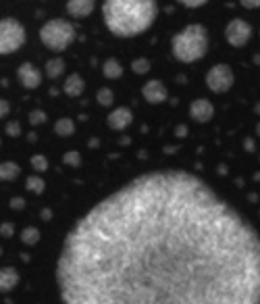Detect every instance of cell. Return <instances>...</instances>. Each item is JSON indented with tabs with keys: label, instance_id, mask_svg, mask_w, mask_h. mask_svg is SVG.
Here are the masks:
<instances>
[{
	"label": "cell",
	"instance_id": "6da1fadb",
	"mask_svg": "<svg viewBox=\"0 0 260 304\" xmlns=\"http://www.w3.org/2000/svg\"><path fill=\"white\" fill-rule=\"evenodd\" d=\"M63 304H260V236L187 171H152L75 221L56 263Z\"/></svg>",
	"mask_w": 260,
	"mask_h": 304
},
{
	"label": "cell",
	"instance_id": "7a4b0ae2",
	"mask_svg": "<svg viewBox=\"0 0 260 304\" xmlns=\"http://www.w3.org/2000/svg\"><path fill=\"white\" fill-rule=\"evenodd\" d=\"M158 15L154 0H106L102 17L111 33L119 38H133L144 33Z\"/></svg>",
	"mask_w": 260,
	"mask_h": 304
},
{
	"label": "cell",
	"instance_id": "3957f363",
	"mask_svg": "<svg viewBox=\"0 0 260 304\" xmlns=\"http://www.w3.org/2000/svg\"><path fill=\"white\" fill-rule=\"evenodd\" d=\"M173 56L179 63H196L208 50V31L200 23H192L183 31L175 33L171 42Z\"/></svg>",
	"mask_w": 260,
	"mask_h": 304
},
{
	"label": "cell",
	"instance_id": "277c9868",
	"mask_svg": "<svg viewBox=\"0 0 260 304\" xmlns=\"http://www.w3.org/2000/svg\"><path fill=\"white\" fill-rule=\"evenodd\" d=\"M40 40L48 50L63 52L75 40V27L65 19H52L40 29Z\"/></svg>",
	"mask_w": 260,
	"mask_h": 304
},
{
	"label": "cell",
	"instance_id": "5b68a950",
	"mask_svg": "<svg viewBox=\"0 0 260 304\" xmlns=\"http://www.w3.org/2000/svg\"><path fill=\"white\" fill-rule=\"evenodd\" d=\"M25 44V27L17 19H0V56L17 52Z\"/></svg>",
	"mask_w": 260,
	"mask_h": 304
},
{
	"label": "cell",
	"instance_id": "8992f818",
	"mask_svg": "<svg viewBox=\"0 0 260 304\" xmlns=\"http://www.w3.org/2000/svg\"><path fill=\"white\" fill-rule=\"evenodd\" d=\"M233 81H235L233 69L225 63L210 67V71L206 73V86L210 92H215V94H225L227 90H231Z\"/></svg>",
	"mask_w": 260,
	"mask_h": 304
},
{
	"label": "cell",
	"instance_id": "52a82bcc",
	"mask_svg": "<svg viewBox=\"0 0 260 304\" xmlns=\"http://www.w3.org/2000/svg\"><path fill=\"white\" fill-rule=\"evenodd\" d=\"M252 38V27L250 23H246L244 19H233L227 23L225 27V40L233 46V48H244Z\"/></svg>",
	"mask_w": 260,
	"mask_h": 304
},
{
	"label": "cell",
	"instance_id": "ba28073f",
	"mask_svg": "<svg viewBox=\"0 0 260 304\" xmlns=\"http://www.w3.org/2000/svg\"><path fill=\"white\" fill-rule=\"evenodd\" d=\"M17 79H19V84L23 88L35 90V88H40V84H42V73H40V69L35 67V65L23 63L19 67V71H17Z\"/></svg>",
	"mask_w": 260,
	"mask_h": 304
},
{
	"label": "cell",
	"instance_id": "9c48e42d",
	"mask_svg": "<svg viewBox=\"0 0 260 304\" xmlns=\"http://www.w3.org/2000/svg\"><path fill=\"white\" fill-rule=\"evenodd\" d=\"M141 96H144L150 104H160L167 100L169 92L160 79H150L148 84H144V88H141Z\"/></svg>",
	"mask_w": 260,
	"mask_h": 304
},
{
	"label": "cell",
	"instance_id": "30bf717a",
	"mask_svg": "<svg viewBox=\"0 0 260 304\" xmlns=\"http://www.w3.org/2000/svg\"><path fill=\"white\" fill-rule=\"evenodd\" d=\"M212 115H215V107H212V102L208 98H198L190 104V117L198 123L210 121Z\"/></svg>",
	"mask_w": 260,
	"mask_h": 304
},
{
	"label": "cell",
	"instance_id": "8fae6325",
	"mask_svg": "<svg viewBox=\"0 0 260 304\" xmlns=\"http://www.w3.org/2000/svg\"><path fill=\"white\" fill-rule=\"evenodd\" d=\"M131 121H133V115L125 107L115 109L113 113H109V117H106V123H109V127L115 130V132H123L125 127L131 125Z\"/></svg>",
	"mask_w": 260,
	"mask_h": 304
},
{
	"label": "cell",
	"instance_id": "7c38bea8",
	"mask_svg": "<svg viewBox=\"0 0 260 304\" xmlns=\"http://www.w3.org/2000/svg\"><path fill=\"white\" fill-rule=\"evenodd\" d=\"M94 6L96 4H94L92 0H69L67 2V13L71 17H75V19H84L94 10Z\"/></svg>",
	"mask_w": 260,
	"mask_h": 304
},
{
	"label": "cell",
	"instance_id": "4fadbf2b",
	"mask_svg": "<svg viewBox=\"0 0 260 304\" xmlns=\"http://www.w3.org/2000/svg\"><path fill=\"white\" fill-rule=\"evenodd\" d=\"M65 94L67 96H71V98H77V96H81V92L86 90V81L81 79V75H77V73H71L67 79H65Z\"/></svg>",
	"mask_w": 260,
	"mask_h": 304
},
{
	"label": "cell",
	"instance_id": "5bb4252c",
	"mask_svg": "<svg viewBox=\"0 0 260 304\" xmlns=\"http://www.w3.org/2000/svg\"><path fill=\"white\" fill-rule=\"evenodd\" d=\"M19 284V271L13 267L0 269V292H10Z\"/></svg>",
	"mask_w": 260,
	"mask_h": 304
},
{
	"label": "cell",
	"instance_id": "9a60e30c",
	"mask_svg": "<svg viewBox=\"0 0 260 304\" xmlns=\"http://www.w3.org/2000/svg\"><path fill=\"white\" fill-rule=\"evenodd\" d=\"M102 73L106 79H119L123 75V67L117 58H106L104 65H102Z\"/></svg>",
	"mask_w": 260,
	"mask_h": 304
},
{
	"label": "cell",
	"instance_id": "2e32d148",
	"mask_svg": "<svg viewBox=\"0 0 260 304\" xmlns=\"http://www.w3.org/2000/svg\"><path fill=\"white\" fill-rule=\"evenodd\" d=\"M21 167L15 165V162H0V179L2 181H13L19 177Z\"/></svg>",
	"mask_w": 260,
	"mask_h": 304
},
{
	"label": "cell",
	"instance_id": "e0dca14e",
	"mask_svg": "<svg viewBox=\"0 0 260 304\" xmlns=\"http://www.w3.org/2000/svg\"><path fill=\"white\" fill-rule=\"evenodd\" d=\"M46 73H48V77H52V79L61 77L65 73V61L63 58H50V61L46 63Z\"/></svg>",
	"mask_w": 260,
	"mask_h": 304
},
{
	"label": "cell",
	"instance_id": "ac0fdd59",
	"mask_svg": "<svg viewBox=\"0 0 260 304\" xmlns=\"http://www.w3.org/2000/svg\"><path fill=\"white\" fill-rule=\"evenodd\" d=\"M54 132L58 134V136H71L75 132V123L69 119V117H63V119H58L56 123H54Z\"/></svg>",
	"mask_w": 260,
	"mask_h": 304
},
{
	"label": "cell",
	"instance_id": "d6986e66",
	"mask_svg": "<svg viewBox=\"0 0 260 304\" xmlns=\"http://www.w3.org/2000/svg\"><path fill=\"white\" fill-rule=\"evenodd\" d=\"M21 240L27 244V246H33V244H38L40 240V229L38 227H25L21 233Z\"/></svg>",
	"mask_w": 260,
	"mask_h": 304
},
{
	"label": "cell",
	"instance_id": "ffe728a7",
	"mask_svg": "<svg viewBox=\"0 0 260 304\" xmlns=\"http://www.w3.org/2000/svg\"><path fill=\"white\" fill-rule=\"evenodd\" d=\"M96 100H98L100 107H111L113 100H115L113 90H111V88H100V90H98V94H96Z\"/></svg>",
	"mask_w": 260,
	"mask_h": 304
},
{
	"label": "cell",
	"instance_id": "44dd1931",
	"mask_svg": "<svg viewBox=\"0 0 260 304\" xmlns=\"http://www.w3.org/2000/svg\"><path fill=\"white\" fill-rule=\"evenodd\" d=\"M27 190H31L33 194H42L44 192V188H46V183H44V179L42 177H38V175H31V177H27Z\"/></svg>",
	"mask_w": 260,
	"mask_h": 304
},
{
	"label": "cell",
	"instance_id": "7402d4cb",
	"mask_svg": "<svg viewBox=\"0 0 260 304\" xmlns=\"http://www.w3.org/2000/svg\"><path fill=\"white\" fill-rule=\"evenodd\" d=\"M131 69H133V73H137V75H146L150 71V61L148 58H135V61L131 63Z\"/></svg>",
	"mask_w": 260,
	"mask_h": 304
},
{
	"label": "cell",
	"instance_id": "603a6c76",
	"mask_svg": "<svg viewBox=\"0 0 260 304\" xmlns=\"http://www.w3.org/2000/svg\"><path fill=\"white\" fill-rule=\"evenodd\" d=\"M63 162H65L67 167H79L81 165V154H79L77 150H69L67 154L63 156Z\"/></svg>",
	"mask_w": 260,
	"mask_h": 304
},
{
	"label": "cell",
	"instance_id": "cb8c5ba5",
	"mask_svg": "<svg viewBox=\"0 0 260 304\" xmlns=\"http://www.w3.org/2000/svg\"><path fill=\"white\" fill-rule=\"evenodd\" d=\"M31 167L38 173L48 171V158H46L44 154H35V156H31Z\"/></svg>",
	"mask_w": 260,
	"mask_h": 304
},
{
	"label": "cell",
	"instance_id": "d4e9b609",
	"mask_svg": "<svg viewBox=\"0 0 260 304\" xmlns=\"http://www.w3.org/2000/svg\"><path fill=\"white\" fill-rule=\"evenodd\" d=\"M29 121H31L33 125H40V123H44V121H46V113H44V111H31V115H29Z\"/></svg>",
	"mask_w": 260,
	"mask_h": 304
},
{
	"label": "cell",
	"instance_id": "484cf974",
	"mask_svg": "<svg viewBox=\"0 0 260 304\" xmlns=\"http://www.w3.org/2000/svg\"><path fill=\"white\" fill-rule=\"evenodd\" d=\"M6 134H8V136H13V138L21 136V125H19L17 121H10V123H6Z\"/></svg>",
	"mask_w": 260,
	"mask_h": 304
},
{
	"label": "cell",
	"instance_id": "4316f807",
	"mask_svg": "<svg viewBox=\"0 0 260 304\" xmlns=\"http://www.w3.org/2000/svg\"><path fill=\"white\" fill-rule=\"evenodd\" d=\"M8 111H10L8 102H6V100H2V98H0V119H4V117L8 115Z\"/></svg>",
	"mask_w": 260,
	"mask_h": 304
},
{
	"label": "cell",
	"instance_id": "83f0119b",
	"mask_svg": "<svg viewBox=\"0 0 260 304\" xmlns=\"http://www.w3.org/2000/svg\"><path fill=\"white\" fill-rule=\"evenodd\" d=\"M181 4L187 6V8H200V6H204V4H206V0H198V2H187V0H183Z\"/></svg>",
	"mask_w": 260,
	"mask_h": 304
},
{
	"label": "cell",
	"instance_id": "f1b7e54d",
	"mask_svg": "<svg viewBox=\"0 0 260 304\" xmlns=\"http://www.w3.org/2000/svg\"><path fill=\"white\" fill-rule=\"evenodd\" d=\"M175 136H177V138H185V136H187V127H185V125H177V127H175Z\"/></svg>",
	"mask_w": 260,
	"mask_h": 304
},
{
	"label": "cell",
	"instance_id": "f546056e",
	"mask_svg": "<svg viewBox=\"0 0 260 304\" xmlns=\"http://www.w3.org/2000/svg\"><path fill=\"white\" fill-rule=\"evenodd\" d=\"M244 148H246L248 152H252V150L256 148V146H254V140H252V138H246V140H244Z\"/></svg>",
	"mask_w": 260,
	"mask_h": 304
},
{
	"label": "cell",
	"instance_id": "4dcf8cb0",
	"mask_svg": "<svg viewBox=\"0 0 260 304\" xmlns=\"http://www.w3.org/2000/svg\"><path fill=\"white\" fill-rule=\"evenodd\" d=\"M246 8H258L260 6V0H254V2H248V0H246V2H242Z\"/></svg>",
	"mask_w": 260,
	"mask_h": 304
},
{
	"label": "cell",
	"instance_id": "1f68e13d",
	"mask_svg": "<svg viewBox=\"0 0 260 304\" xmlns=\"http://www.w3.org/2000/svg\"><path fill=\"white\" fill-rule=\"evenodd\" d=\"M2 233H4V236H10V233H13L10 225H2Z\"/></svg>",
	"mask_w": 260,
	"mask_h": 304
},
{
	"label": "cell",
	"instance_id": "d6a6232c",
	"mask_svg": "<svg viewBox=\"0 0 260 304\" xmlns=\"http://www.w3.org/2000/svg\"><path fill=\"white\" fill-rule=\"evenodd\" d=\"M13 206H17V208L23 206V200H21V198H15V200H13Z\"/></svg>",
	"mask_w": 260,
	"mask_h": 304
},
{
	"label": "cell",
	"instance_id": "836d02e7",
	"mask_svg": "<svg viewBox=\"0 0 260 304\" xmlns=\"http://www.w3.org/2000/svg\"><path fill=\"white\" fill-rule=\"evenodd\" d=\"M256 134H258V138H260V123H256Z\"/></svg>",
	"mask_w": 260,
	"mask_h": 304
},
{
	"label": "cell",
	"instance_id": "e575fe53",
	"mask_svg": "<svg viewBox=\"0 0 260 304\" xmlns=\"http://www.w3.org/2000/svg\"><path fill=\"white\" fill-rule=\"evenodd\" d=\"M254 63H258V65H260V54H256V58H254Z\"/></svg>",
	"mask_w": 260,
	"mask_h": 304
},
{
	"label": "cell",
	"instance_id": "d590c367",
	"mask_svg": "<svg viewBox=\"0 0 260 304\" xmlns=\"http://www.w3.org/2000/svg\"><path fill=\"white\" fill-rule=\"evenodd\" d=\"M254 111H256V113H258V115H260V102H258V104H256V109H254Z\"/></svg>",
	"mask_w": 260,
	"mask_h": 304
},
{
	"label": "cell",
	"instance_id": "8d00e7d4",
	"mask_svg": "<svg viewBox=\"0 0 260 304\" xmlns=\"http://www.w3.org/2000/svg\"><path fill=\"white\" fill-rule=\"evenodd\" d=\"M0 252H2V250H0Z\"/></svg>",
	"mask_w": 260,
	"mask_h": 304
}]
</instances>
